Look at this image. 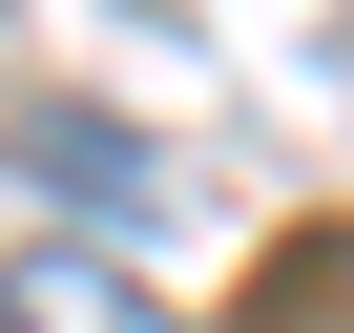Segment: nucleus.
<instances>
[{"label":"nucleus","instance_id":"obj_1","mask_svg":"<svg viewBox=\"0 0 354 333\" xmlns=\"http://www.w3.org/2000/svg\"><path fill=\"white\" fill-rule=\"evenodd\" d=\"M0 333H167V312H146V292H125L104 250H42L21 292H0Z\"/></svg>","mask_w":354,"mask_h":333}]
</instances>
